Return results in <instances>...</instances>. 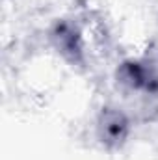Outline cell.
Masks as SVG:
<instances>
[{"instance_id":"6da1fadb","label":"cell","mask_w":158,"mask_h":160,"mask_svg":"<svg viewBox=\"0 0 158 160\" xmlns=\"http://www.w3.org/2000/svg\"><path fill=\"white\" fill-rule=\"evenodd\" d=\"M50 43L56 52L71 65H84V38L82 30L71 19H58L50 26Z\"/></svg>"},{"instance_id":"3957f363","label":"cell","mask_w":158,"mask_h":160,"mask_svg":"<svg viewBox=\"0 0 158 160\" xmlns=\"http://www.w3.org/2000/svg\"><path fill=\"white\" fill-rule=\"evenodd\" d=\"M97 136L102 145L117 149L130 136V119L121 108L104 106L97 118Z\"/></svg>"},{"instance_id":"7a4b0ae2","label":"cell","mask_w":158,"mask_h":160,"mask_svg":"<svg viewBox=\"0 0 158 160\" xmlns=\"http://www.w3.org/2000/svg\"><path fill=\"white\" fill-rule=\"evenodd\" d=\"M117 80L130 91L158 95V71L145 60H125L117 67Z\"/></svg>"}]
</instances>
